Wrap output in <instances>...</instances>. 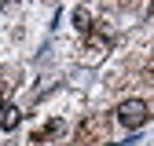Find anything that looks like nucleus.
Wrapping results in <instances>:
<instances>
[{"label": "nucleus", "mask_w": 154, "mask_h": 146, "mask_svg": "<svg viewBox=\"0 0 154 146\" xmlns=\"http://www.w3.org/2000/svg\"><path fill=\"white\" fill-rule=\"evenodd\" d=\"M147 117H150V106H147L143 99H125V102L118 106V121H121L125 128H143Z\"/></svg>", "instance_id": "obj_1"}, {"label": "nucleus", "mask_w": 154, "mask_h": 146, "mask_svg": "<svg viewBox=\"0 0 154 146\" xmlns=\"http://www.w3.org/2000/svg\"><path fill=\"white\" fill-rule=\"evenodd\" d=\"M18 121H22V113H18L15 106H8V110H4V117H0V128H4V132H15Z\"/></svg>", "instance_id": "obj_2"}, {"label": "nucleus", "mask_w": 154, "mask_h": 146, "mask_svg": "<svg viewBox=\"0 0 154 146\" xmlns=\"http://www.w3.org/2000/svg\"><path fill=\"white\" fill-rule=\"evenodd\" d=\"M73 29H77V33H88V29H92V15H88L85 7L73 11Z\"/></svg>", "instance_id": "obj_3"}, {"label": "nucleus", "mask_w": 154, "mask_h": 146, "mask_svg": "<svg viewBox=\"0 0 154 146\" xmlns=\"http://www.w3.org/2000/svg\"><path fill=\"white\" fill-rule=\"evenodd\" d=\"M4 110H8V106H4V99H0V117H4Z\"/></svg>", "instance_id": "obj_4"}, {"label": "nucleus", "mask_w": 154, "mask_h": 146, "mask_svg": "<svg viewBox=\"0 0 154 146\" xmlns=\"http://www.w3.org/2000/svg\"><path fill=\"white\" fill-rule=\"evenodd\" d=\"M0 7H4V4H0Z\"/></svg>", "instance_id": "obj_5"}]
</instances>
